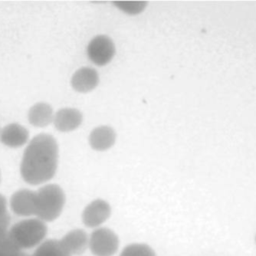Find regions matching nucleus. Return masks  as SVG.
<instances>
[{"label": "nucleus", "instance_id": "f257e3e1", "mask_svg": "<svg viewBox=\"0 0 256 256\" xmlns=\"http://www.w3.org/2000/svg\"><path fill=\"white\" fill-rule=\"evenodd\" d=\"M58 144L52 135H36L27 145L20 164L22 179L31 185L43 184L56 173L58 166Z\"/></svg>", "mask_w": 256, "mask_h": 256}, {"label": "nucleus", "instance_id": "f03ea898", "mask_svg": "<svg viewBox=\"0 0 256 256\" xmlns=\"http://www.w3.org/2000/svg\"><path fill=\"white\" fill-rule=\"evenodd\" d=\"M8 234L19 250L30 249L39 246L44 241L47 226L39 218H29L14 224Z\"/></svg>", "mask_w": 256, "mask_h": 256}, {"label": "nucleus", "instance_id": "7ed1b4c3", "mask_svg": "<svg viewBox=\"0 0 256 256\" xmlns=\"http://www.w3.org/2000/svg\"><path fill=\"white\" fill-rule=\"evenodd\" d=\"M65 205V193L56 184L42 186L36 192V216L44 222L57 219Z\"/></svg>", "mask_w": 256, "mask_h": 256}, {"label": "nucleus", "instance_id": "20e7f679", "mask_svg": "<svg viewBox=\"0 0 256 256\" xmlns=\"http://www.w3.org/2000/svg\"><path fill=\"white\" fill-rule=\"evenodd\" d=\"M88 247L94 256H113L118 250L119 238L113 230L99 227L91 233Z\"/></svg>", "mask_w": 256, "mask_h": 256}, {"label": "nucleus", "instance_id": "39448f33", "mask_svg": "<svg viewBox=\"0 0 256 256\" xmlns=\"http://www.w3.org/2000/svg\"><path fill=\"white\" fill-rule=\"evenodd\" d=\"M115 52L114 42L107 35L95 36L87 46V56L97 66L108 64L113 59Z\"/></svg>", "mask_w": 256, "mask_h": 256}, {"label": "nucleus", "instance_id": "423d86ee", "mask_svg": "<svg viewBox=\"0 0 256 256\" xmlns=\"http://www.w3.org/2000/svg\"><path fill=\"white\" fill-rule=\"evenodd\" d=\"M111 215V207L103 199H95L83 210L82 221L89 228H97Z\"/></svg>", "mask_w": 256, "mask_h": 256}, {"label": "nucleus", "instance_id": "0eeeda50", "mask_svg": "<svg viewBox=\"0 0 256 256\" xmlns=\"http://www.w3.org/2000/svg\"><path fill=\"white\" fill-rule=\"evenodd\" d=\"M10 208L19 216L36 215V192L29 189H20L10 198Z\"/></svg>", "mask_w": 256, "mask_h": 256}, {"label": "nucleus", "instance_id": "6e6552de", "mask_svg": "<svg viewBox=\"0 0 256 256\" xmlns=\"http://www.w3.org/2000/svg\"><path fill=\"white\" fill-rule=\"evenodd\" d=\"M83 120L80 110L71 107L59 109L54 115L53 123L55 128L60 132H70L77 129Z\"/></svg>", "mask_w": 256, "mask_h": 256}, {"label": "nucleus", "instance_id": "1a4fd4ad", "mask_svg": "<svg viewBox=\"0 0 256 256\" xmlns=\"http://www.w3.org/2000/svg\"><path fill=\"white\" fill-rule=\"evenodd\" d=\"M99 84L98 72L91 67H81L75 71L71 78L72 88L80 93L94 90Z\"/></svg>", "mask_w": 256, "mask_h": 256}, {"label": "nucleus", "instance_id": "9d476101", "mask_svg": "<svg viewBox=\"0 0 256 256\" xmlns=\"http://www.w3.org/2000/svg\"><path fill=\"white\" fill-rule=\"evenodd\" d=\"M29 131L18 123H10L0 131V141L7 147L19 148L27 143Z\"/></svg>", "mask_w": 256, "mask_h": 256}, {"label": "nucleus", "instance_id": "9b49d317", "mask_svg": "<svg viewBox=\"0 0 256 256\" xmlns=\"http://www.w3.org/2000/svg\"><path fill=\"white\" fill-rule=\"evenodd\" d=\"M116 141V132L107 125L94 128L89 134V144L96 151H105L111 148Z\"/></svg>", "mask_w": 256, "mask_h": 256}, {"label": "nucleus", "instance_id": "f8f14e48", "mask_svg": "<svg viewBox=\"0 0 256 256\" xmlns=\"http://www.w3.org/2000/svg\"><path fill=\"white\" fill-rule=\"evenodd\" d=\"M60 242L70 255H80L86 251L89 238L83 229H74L65 234Z\"/></svg>", "mask_w": 256, "mask_h": 256}, {"label": "nucleus", "instance_id": "ddd939ff", "mask_svg": "<svg viewBox=\"0 0 256 256\" xmlns=\"http://www.w3.org/2000/svg\"><path fill=\"white\" fill-rule=\"evenodd\" d=\"M54 111L50 104L38 102L30 107L28 111V121L35 127H45L53 122Z\"/></svg>", "mask_w": 256, "mask_h": 256}, {"label": "nucleus", "instance_id": "4468645a", "mask_svg": "<svg viewBox=\"0 0 256 256\" xmlns=\"http://www.w3.org/2000/svg\"><path fill=\"white\" fill-rule=\"evenodd\" d=\"M32 256H71L62 246L60 240L48 239L43 241L32 254Z\"/></svg>", "mask_w": 256, "mask_h": 256}, {"label": "nucleus", "instance_id": "2eb2a0df", "mask_svg": "<svg viewBox=\"0 0 256 256\" xmlns=\"http://www.w3.org/2000/svg\"><path fill=\"white\" fill-rule=\"evenodd\" d=\"M119 256H156L154 250L144 243H132L127 245Z\"/></svg>", "mask_w": 256, "mask_h": 256}, {"label": "nucleus", "instance_id": "dca6fc26", "mask_svg": "<svg viewBox=\"0 0 256 256\" xmlns=\"http://www.w3.org/2000/svg\"><path fill=\"white\" fill-rule=\"evenodd\" d=\"M21 250L11 240L8 231H0V256H15Z\"/></svg>", "mask_w": 256, "mask_h": 256}, {"label": "nucleus", "instance_id": "f3484780", "mask_svg": "<svg viewBox=\"0 0 256 256\" xmlns=\"http://www.w3.org/2000/svg\"><path fill=\"white\" fill-rule=\"evenodd\" d=\"M114 5L127 14L135 15V14L141 13L145 9L147 2L146 1H118V2H114Z\"/></svg>", "mask_w": 256, "mask_h": 256}, {"label": "nucleus", "instance_id": "a211bd4d", "mask_svg": "<svg viewBox=\"0 0 256 256\" xmlns=\"http://www.w3.org/2000/svg\"><path fill=\"white\" fill-rule=\"evenodd\" d=\"M10 215L7 210L6 198L0 194V231H8Z\"/></svg>", "mask_w": 256, "mask_h": 256}, {"label": "nucleus", "instance_id": "6ab92c4d", "mask_svg": "<svg viewBox=\"0 0 256 256\" xmlns=\"http://www.w3.org/2000/svg\"><path fill=\"white\" fill-rule=\"evenodd\" d=\"M15 256H29L28 254H26V253H23V252H19L17 255H15Z\"/></svg>", "mask_w": 256, "mask_h": 256}, {"label": "nucleus", "instance_id": "aec40b11", "mask_svg": "<svg viewBox=\"0 0 256 256\" xmlns=\"http://www.w3.org/2000/svg\"><path fill=\"white\" fill-rule=\"evenodd\" d=\"M255 241H256V236H255Z\"/></svg>", "mask_w": 256, "mask_h": 256}, {"label": "nucleus", "instance_id": "412c9836", "mask_svg": "<svg viewBox=\"0 0 256 256\" xmlns=\"http://www.w3.org/2000/svg\"><path fill=\"white\" fill-rule=\"evenodd\" d=\"M0 180H1V177H0Z\"/></svg>", "mask_w": 256, "mask_h": 256}]
</instances>
